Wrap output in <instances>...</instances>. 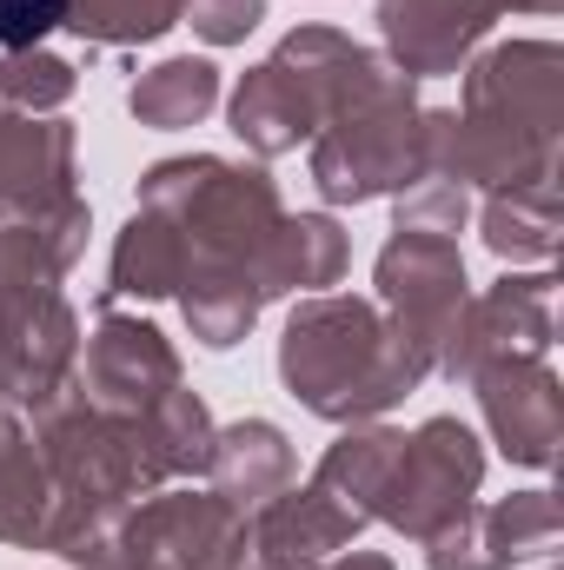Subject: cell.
Here are the masks:
<instances>
[{
    "label": "cell",
    "mask_w": 564,
    "mask_h": 570,
    "mask_svg": "<svg viewBox=\"0 0 564 570\" xmlns=\"http://www.w3.org/2000/svg\"><path fill=\"white\" fill-rule=\"evenodd\" d=\"M140 206L159 213L179 239V312L200 345L226 352L273 305V239H280V186L266 166H240L220 153L159 159L140 179Z\"/></svg>",
    "instance_id": "6da1fadb"
},
{
    "label": "cell",
    "mask_w": 564,
    "mask_h": 570,
    "mask_svg": "<svg viewBox=\"0 0 564 570\" xmlns=\"http://www.w3.org/2000/svg\"><path fill=\"white\" fill-rule=\"evenodd\" d=\"M431 372H438V358L379 312V298L312 292V298L292 305V318H285L280 379L312 419L372 425V419L392 412L406 392H419Z\"/></svg>",
    "instance_id": "7a4b0ae2"
},
{
    "label": "cell",
    "mask_w": 564,
    "mask_h": 570,
    "mask_svg": "<svg viewBox=\"0 0 564 570\" xmlns=\"http://www.w3.org/2000/svg\"><path fill=\"white\" fill-rule=\"evenodd\" d=\"M87 199L0 226V405L40 412L80 365V318L60 279L87 253Z\"/></svg>",
    "instance_id": "3957f363"
},
{
    "label": "cell",
    "mask_w": 564,
    "mask_h": 570,
    "mask_svg": "<svg viewBox=\"0 0 564 570\" xmlns=\"http://www.w3.org/2000/svg\"><path fill=\"white\" fill-rule=\"evenodd\" d=\"M425 179V107L419 80H406L386 53L359 67L332 120L312 134V186L332 206H359L379 193H406Z\"/></svg>",
    "instance_id": "277c9868"
},
{
    "label": "cell",
    "mask_w": 564,
    "mask_h": 570,
    "mask_svg": "<svg viewBox=\"0 0 564 570\" xmlns=\"http://www.w3.org/2000/svg\"><path fill=\"white\" fill-rule=\"evenodd\" d=\"M366 60H372V47L332 33V27L285 33L280 47L233 87V134L260 159L292 153L299 140H312L332 120V107L346 100V87L359 80Z\"/></svg>",
    "instance_id": "5b68a950"
},
{
    "label": "cell",
    "mask_w": 564,
    "mask_h": 570,
    "mask_svg": "<svg viewBox=\"0 0 564 570\" xmlns=\"http://www.w3.org/2000/svg\"><path fill=\"white\" fill-rule=\"evenodd\" d=\"M253 531L220 491H146L120 524V570H246Z\"/></svg>",
    "instance_id": "8992f818"
},
{
    "label": "cell",
    "mask_w": 564,
    "mask_h": 570,
    "mask_svg": "<svg viewBox=\"0 0 564 570\" xmlns=\"http://www.w3.org/2000/svg\"><path fill=\"white\" fill-rule=\"evenodd\" d=\"M478 484H485V444L471 438V425L458 419H425L419 431H406L399 444V464L379 491V518L392 531H406L412 544L438 538L458 511L478 504Z\"/></svg>",
    "instance_id": "52a82bcc"
},
{
    "label": "cell",
    "mask_w": 564,
    "mask_h": 570,
    "mask_svg": "<svg viewBox=\"0 0 564 570\" xmlns=\"http://www.w3.org/2000/svg\"><path fill=\"white\" fill-rule=\"evenodd\" d=\"M465 120L518 134L532 146H558L564 134V53L552 40H505L465 60Z\"/></svg>",
    "instance_id": "ba28073f"
},
{
    "label": "cell",
    "mask_w": 564,
    "mask_h": 570,
    "mask_svg": "<svg viewBox=\"0 0 564 570\" xmlns=\"http://www.w3.org/2000/svg\"><path fill=\"white\" fill-rule=\"evenodd\" d=\"M552 273H525V279H498L492 292L465 298L445 345H438V372L451 385H471L485 365L505 358H545L552 352Z\"/></svg>",
    "instance_id": "9c48e42d"
},
{
    "label": "cell",
    "mask_w": 564,
    "mask_h": 570,
    "mask_svg": "<svg viewBox=\"0 0 564 570\" xmlns=\"http://www.w3.org/2000/svg\"><path fill=\"white\" fill-rule=\"evenodd\" d=\"M372 285H379V312H386L406 338H419L431 358H438V345H445L458 305L471 298L458 239L399 233V226H392V239H386V253H379V266H372Z\"/></svg>",
    "instance_id": "30bf717a"
},
{
    "label": "cell",
    "mask_w": 564,
    "mask_h": 570,
    "mask_svg": "<svg viewBox=\"0 0 564 570\" xmlns=\"http://www.w3.org/2000/svg\"><path fill=\"white\" fill-rule=\"evenodd\" d=\"M74 379H80V392H87L100 412L134 419V412L159 405V399L179 385V352L166 345L159 325H146V318H120V312H100V325H94V338H87Z\"/></svg>",
    "instance_id": "8fae6325"
},
{
    "label": "cell",
    "mask_w": 564,
    "mask_h": 570,
    "mask_svg": "<svg viewBox=\"0 0 564 570\" xmlns=\"http://www.w3.org/2000/svg\"><path fill=\"white\" fill-rule=\"evenodd\" d=\"M478 412L498 438V451L525 471H545L558 458L564 438V385L545 358H505V365H485L478 379Z\"/></svg>",
    "instance_id": "7c38bea8"
},
{
    "label": "cell",
    "mask_w": 564,
    "mask_h": 570,
    "mask_svg": "<svg viewBox=\"0 0 564 570\" xmlns=\"http://www.w3.org/2000/svg\"><path fill=\"white\" fill-rule=\"evenodd\" d=\"M498 0H379V33H386V60L406 80H438L458 73L478 40L498 27Z\"/></svg>",
    "instance_id": "4fadbf2b"
},
{
    "label": "cell",
    "mask_w": 564,
    "mask_h": 570,
    "mask_svg": "<svg viewBox=\"0 0 564 570\" xmlns=\"http://www.w3.org/2000/svg\"><path fill=\"white\" fill-rule=\"evenodd\" d=\"M74 193V127L54 114H7L0 107V226L47 219Z\"/></svg>",
    "instance_id": "5bb4252c"
},
{
    "label": "cell",
    "mask_w": 564,
    "mask_h": 570,
    "mask_svg": "<svg viewBox=\"0 0 564 570\" xmlns=\"http://www.w3.org/2000/svg\"><path fill=\"white\" fill-rule=\"evenodd\" d=\"M246 531H253V570H312L339 551H352V538L366 524L339 498H325L319 484H299V491L285 484L280 498H266L246 518Z\"/></svg>",
    "instance_id": "9a60e30c"
},
{
    "label": "cell",
    "mask_w": 564,
    "mask_h": 570,
    "mask_svg": "<svg viewBox=\"0 0 564 570\" xmlns=\"http://www.w3.org/2000/svg\"><path fill=\"white\" fill-rule=\"evenodd\" d=\"M206 478H213V491H220L233 511H260L266 498H280L285 484H292V444H285V431L266 425V419H240V425L213 431Z\"/></svg>",
    "instance_id": "2e32d148"
},
{
    "label": "cell",
    "mask_w": 564,
    "mask_h": 570,
    "mask_svg": "<svg viewBox=\"0 0 564 570\" xmlns=\"http://www.w3.org/2000/svg\"><path fill=\"white\" fill-rule=\"evenodd\" d=\"M485 226V246L512 266H552L558 253V173H538V179H518V186H498L478 213Z\"/></svg>",
    "instance_id": "e0dca14e"
},
{
    "label": "cell",
    "mask_w": 564,
    "mask_h": 570,
    "mask_svg": "<svg viewBox=\"0 0 564 570\" xmlns=\"http://www.w3.org/2000/svg\"><path fill=\"white\" fill-rule=\"evenodd\" d=\"M47 531H54V478L33 431H20L13 419L0 431V544L47 551Z\"/></svg>",
    "instance_id": "ac0fdd59"
},
{
    "label": "cell",
    "mask_w": 564,
    "mask_h": 570,
    "mask_svg": "<svg viewBox=\"0 0 564 570\" xmlns=\"http://www.w3.org/2000/svg\"><path fill=\"white\" fill-rule=\"evenodd\" d=\"M399 444H406V431H392V425H352L325 458H319L312 484H319L325 498H339L359 524H372V518H379V491H386V478H392V464H399Z\"/></svg>",
    "instance_id": "d6986e66"
},
{
    "label": "cell",
    "mask_w": 564,
    "mask_h": 570,
    "mask_svg": "<svg viewBox=\"0 0 564 570\" xmlns=\"http://www.w3.org/2000/svg\"><path fill=\"white\" fill-rule=\"evenodd\" d=\"M179 292V239L159 213H134L114 239V266H107V292L100 312H114L120 298H173Z\"/></svg>",
    "instance_id": "ffe728a7"
},
{
    "label": "cell",
    "mask_w": 564,
    "mask_h": 570,
    "mask_svg": "<svg viewBox=\"0 0 564 570\" xmlns=\"http://www.w3.org/2000/svg\"><path fill=\"white\" fill-rule=\"evenodd\" d=\"M127 107L140 127H159V134H179V127H200L213 107H220V67L213 60H159L153 73H140L127 87Z\"/></svg>",
    "instance_id": "44dd1931"
},
{
    "label": "cell",
    "mask_w": 564,
    "mask_h": 570,
    "mask_svg": "<svg viewBox=\"0 0 564 570\" xmlns=\"http://www.w3.org/2000/svg\"><path fill=\"white\" fill-rule=\"evenodd\" d=\"M346 233H339V219H325V213H285L280 219V239H273V298L285 292H325V285H339L346 273Z\"/></svg>",
    "instance_id": "7402d4cb"
},
{
    "label": "cell",
    "mask_w": 564,
    "mask_h": 570,
    "mask_svg": "<svg viewBox=\"0 0 564 570\" xmlns=\"http://www.w3.org/2000/svg\"><path fill=\"white\" fill-rule=\"evenodd\" d=\"M471 518H478V538L492 544L498 570L558 551V531H564L552 491H512V498H498V504H471Z\"/></svg>",
    "instance_id": "603a6c76"
},
{
    "label": "cell",
    "mask_w": 564,
    "mask_h": 570,
    "mask_svg": "<svg viewBox=\"0 0 564 570\" xmlns=\"http://www.w3.org/2000/svg\"><path fill=\"white\" fill-rule=\"evenodd\" d=\"M186 0H67V27L94 47H140L179 27Z\"/></svg>",
    "instance_id": "cb8c5ba5"
},
{
    "label": "cell",
    "mask_w": 564,
    "mask_h": 570,
    "mask_svg": "<svg viewBox=\"0 0 564 570\" xmlns=\"http://www.w3.org/2000/svg\"><path fill=\"white\" fill-rule=\"evenodd\" d=\"M80 87L74 60L47 53V47H27V53H0V107L7 114H54L67 107Z\"/></svg>",
    "instance_id": "d4e9b609"
},
{
    "label": "cell",
    "mask_w": 564,
    "mask_h": 570,
    "mask_svg": "<svg viewBox=\"0 0 564 570\" xmlns=\"http://www.w3.org/2000/svg\"><path fill=\"white\" fill-rule=\"evenodd\" d=\"M465 219H471V193L451 186V179H438V173H425V179H412V186L399 193V233H438V239H458Z\"/></svg>",
    "instance_id": "484cf974"
},
{
    "label": "cell",
    "mask_w": 564,
    "mask_h": 570,
    "mask_svg": "<svg viewBox=\"0 0 564 570\" xmlns=\"http://www.w3.org/2000/svg\"><path fill=\"white\" fill-rule=\"evenodd\" d=\"M179 20H193V33L206 47H233V40H246L266 20V0H186Z\"/></svg>",
    "instance_id": "4316f807"
},
{
    "label": "cell",
    "mask_w": 564,
    "mask_h": 570,
    "mask_svg": "<svg viewBox=\"0 0 564 570\" xmlns=\"http://www.w3.org/2000/svg\"><path fill=\"white\" fill-rule=\"evenodd\" d=\"M54 27H67V0H0V53H27Z\"/></svg>",
    "instance_id": "83f0119b"
},
{
    "label": "cell",
    "mask_w": 564,
    "mask_h": 570,
    "mask_svg": "<svg viewBox=\"0 0 564 570\" xmlns=\"http://www.w3.org/2000/svg\"><path fill=\"white\" fill-rule=\"evenodd\" d=\"M312 570H399L392 558H379V551H339V558H325V564Z\"/></svg>",
    "instance_id": "f1b7e54d"
},
{
    "label": "cell",
    "mask_w": 564,
    "mask_h": 570,
    "mask_svg": "<svg viewBox=\"0 0 564 570\" xmlns=\"http://www.w3.org/2000/svg\"><path fill=\"white\" fill-rule=\"evenodd\" d=\"M498 7H518V13H558L564 0H498Z\"/></svg>",
    "instance_id": "f546056e"
},
{
    "label": "cell",
    "mask_w": 564,
    "mask_h": 570,
    "mask_svg": "<svg viewBox=\"0 0 564 570\" xmlns=\"http://www.w3.org/2000/svg\"><path fill=\"white\" fill-rule=\"evenodd\" d=\"M7 425H13V405H0V431H7Z\"/></svg>",
    "instance_id": "4dcf8cb0"
}]
</instances>
